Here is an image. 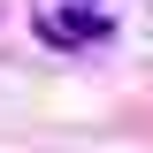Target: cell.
I'll list each match as a JSON object with an SVG mask.
<instances>
[{
	"mask_svg": "<svg viewBox=\"0 0 153 153\" xmlns=\"http://www.w3.org/2000/svg\"><path fill=\"white\" fill-rule=\"evenodd\" d=\"M46 38L54 46H84V38H107V16H84V8H69V16L46 23Z\"/></svg>",
	"mask_w": 153,
	"mask_h": 153,
	"instance_id": "6da1fadb",
	"label": "cell"
}]
</instances>
